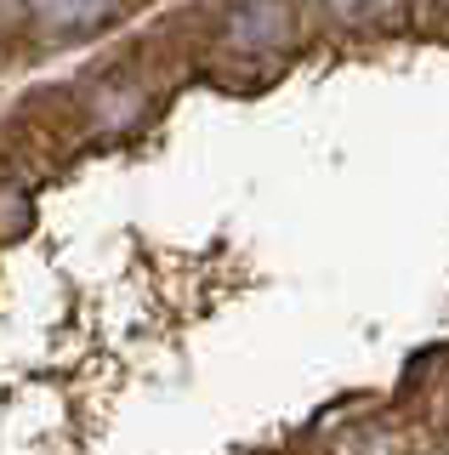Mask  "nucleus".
Listing matches in <instances>:
<instances>
[{
    "instance_id": "1",
    "label": "nucleus",
    "mask_w": 449,
    "mask_h": 455,
    "mask_svg": "<svg viewBox=\"0 0 449 455\" xmlns=\"http://www.w3.org/2000/svg\"><path fill=\"white\" fill-rule=\"evenodd\" d=\"M290 28H296V18H290L285 0H240V6L228 12V23H222L217 52H228V57H262V52L285 46Z\"/></svg>"
},
{
    "instance_id": "2",
    "label": "nucleus",
    "mask_w": 449,
    "mask_h": 455,
    "mask_svg": "<svg viewBox=\"0 0 449 455\" xmlns=\"http://www.w3.org/2000/svg\"><path fill=\"white\" fill-rule=\"evenodd\" d=\"M40 28L51 35H80V28H97L120 12V0H29Z\"/></svg>"
}]
</instances>
